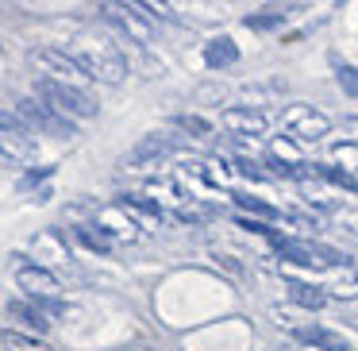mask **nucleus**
Returning a JSON list of instances; mask_svg holds the SVG:
<instances>
[{"instance_id": "1a4fd4ad", "label": "nucleus", "mask_w": 358, "mask_h": 351, "mask_svg": "<svg viewBox=\"0 0 358 351\" xmlns=\"http://www.w3.org/2000/svg\"><path fill=\"white\" fill-rule=\"evenodd\" d=\"M16 286L27 294V301H58L62 297V282L55 278V270L43 266H16Z\"/></svg>"}, {"instance_id": "9d476101", "label": "nucleus", "mask_w": 358, "mask_h": 351, "mask_svg": "<svg viewBox=\"0 0 358 351\" xmlns=\"http://www.w3.org/2000/svg\"><path fill=\"white\" fill-rule=\"evenodd\" d=\"M89 224H93L96 232H104L112 243H135V240L143 235V232H139V224H135V220L127 216V212L120 209V205H104V209H96Z\"/></svg>"}, {"instance_id": "7ed1b4c3", "label": "nucleus", "mask_w": 358, "mask_h": 351, "mask_svg": "<svg viewBox=\"0 0 358 351\" xmlns=\"http://www.w3.org/2000/svg\"><path fill=\"white\" fill-rule=\"evenodd\" d=\"M31 66L43 74V81H55V85H66V89H78V93H85L89 81H93L78 62H73L70 50H58V47L31 50Z\"/></svg>"}, {"instance_id": "0eeeda50", "label": "nucleus", "mask_w": 358, "mask_h": 351, "mask_svg": "<svg viewBox=\"0 0 358 351\" xmlns=\"http://www.w3.org/2000/svg\"><path fill=\"white\" fill-rule=\"evenodd\" d=\"M101 12L124 39L139 43V47H147L150 35H155V24H150L147 12H139V4H101Z\"/></svg>"}, {"instance_id": "aec40b11", "label": "nucleus", "mask_w": 358, "mask_h": 351, "mask_svg": "<svg viewBox=\"0 0 358 351\" xmlns=\"http://www.w3.org/2000/svg\"><path fill=\"white\" fill-rule=\"evenodd\" d=\"M235 205H239V216L247 212V216L262 220V224H273V220H281V216H285V212H281V209H273L270 201H262V197H250V193H235Z\"/></svg>"}, {"instance_id": "2eb2a0df", "label": "nucleus", "mask_w": 358, "mask_h": 351, "mask_svg": "<svg viewBox=\"0 0 358 351\" xmlns=\"http://www.w3.org/2000/svg\"><path fill=\"white\" fill-rule=\"evenodd\" d=\"M120 209H124V212H127V216H131L139 228H158V224L166 220V216H162V209H158V205L150 201V197H139V193H124Z\"/></svg>"}, {"instance_id": "b1692460", "label": "nucleus", "mask_w": 358, "mask_h": 351, "mask_svg": "<svg viewBox=\"0 0 358 351\" xmlns=\"http://www.w3.org/2000/svg\"><path fill=\"white\" fill-rule=\"evenodd\" d=\"M331 166H339L343 174L355 178L358 174V143H335L331 147Z\"/></svg>"}, {"instance_id": "dca6fc26", "label": "nucleus", "mask_w": 358, "mask_h": 351, "mask_svg": "<svg viewBox=\"0 0 358 351\" xmlns=\"http://www.w3.org/2000/svg\"><path fill=\"white\" fill-rule=\"evenodd\" d=\"M204 62H208V70H227V66H235L239 62V47H235V39L216 35V39L204 47Z\"/></svg>"}, {"instance_id": "20e7f679", "label": "nucleus", "mask_w": 358, "mask_h": 351, "mask_svg": "<svg viewBox=\"0 0 358 351\" xmlns=\"http://www.w3.org/2000/svg\"><path fill=\"white\" fill-rule=\"evenodd\" d=\"M35 101H43L47 109H55L62 120L78 124V120H93L96 116V104L89 93H78V89H66V85H55V81H43L35 85Z\"/></svg>"}, {"instance_id": "412c9836", "label": "nucleus", "mask_w": 358, "mask_h": 351, "mask_svg": "<svg viewBox=\"0 0 358 351\" xmlns=\"http://www.w3.org/2000/svg\"><path fill=\"white\" fill-rule=\"evenodd\" d=\"M0 343H4V351H50L47 340H39V336H27V332H20V328L0 332Z\"/></svg>"}, {"instance_id": "5701e85b", "label": "nucleus", "mask_w": 358, "mask_h": 351, "mask_svg": "<svg viewBox=\"0 0 358 351\" xmlns=\"http://www.w3.org/2000/svg\"><path fill=\"white\" fill-rule=\"evenodd\" d=\"M312 170H316V178H320V181H331V186H339V189H350V193L358 197V178H350V174H343L339 166H331V163H316Z\"/></svg>"}, {"instance_id": "4468645a", "label": "nucleus", "mask_w": 358, "mask_h": 351, "mask_svg": "<svg viewBox=\"0 0 358 351\" xmlns=\"http://www.w3.org/2000/svg\"><path fill=\"white\" fill-rule=\"evenodd\" d=\"M27 251H31V255L43 263V270H50V263H66V259H70V251H66L62 235H58L55 228H47L43 235H35ZM39 263H35V266H39Z\"/></svg>"}, {"instance_id": "6e6552de", "label": "nucleus", "mask_w": 358, "mask_h": 351, "mask_svg": "<svg viewBox=\"0 0 358 351\" xmlns=\"http://www.w3.org/2000/svg\"><path fill=\"white\" fill-rule=\"evenodd\" d=\"M20 120H24L31 132H43V135H55V139H73V132H78V124H70V120H62L55 109H47L43 101H35V97H24L20 101Z\"/></svg>"}, {"instance_id": "cd10ccee", "label": "nucleus", "mask_w": 358, "mask_h": 351, "mask_svg": "<svg viewBox=\"0 0 358 351\" xmlns=\"http://www.w3.org/2000/svg\"><path fill=\"white\" fill-rule=\"evenodd\" d=\"M178 124L185 128V132H193V135H208L212 132V124H208V120H201V116H178Z\"/></svg>"}, {"instance_id": "a878e982", "label": "nucleus", "mask_w": 358, "mask_h": 351, "mask_svg": "<svg viewBox=\"0 0 358 351\" xmlns=\"http://www.w3.org/2000/svg\"><path fill=\"white\" fill-rule=\"evenodd\" d=\"M335 78H339L343 93L358 101V66H343V62H339V66H335Z\"/></svg>"}, {"instance_id": "9b49d317", "label": "nucleus", "mask_w": 358, "mask_h": 351, "mask_svg": "<svg viewBox=\"0 0 358 351\" xmlns=\"http://www.w3.org/2000/svg\"><path fill=\"white\" fill-rule=\"evenodd\" d=\"M224 128H227V132H235V135H266L270 120H266V112H258V109L231 104V109H224Z\"/></svg>"}, {"instance_id": "423d86ee", "label": "nucleus", "mask_w": 358, "mask_h": 351, "mask_svg": "<svg viewBox=\"0 0 358 351\" xmlns=\"http://www.w3.org/2000/svg\"><path fill=\"white\" fill-rule=\"evenodd\" d=\"M0 158H8V163L35 158V132L16 112H4V109H0Z\"/></svg>"}, {"instance_id": "bb28decb", "label": "nucleus", "mask_w": 358, "mask_h": 351, "mask_svg": "<svg viewBox=\"0 0 358 351\" xmlns=\"http://www.w3.org/2000/svg\"><path fill=\"white\" fill-rule=\"evenodd\" d=\"M331 220L343 224V232H358V209H331Z\"/></svg>"}, {"instance_id": "6ab92c4d", "label": "nucleus", "mask_w": 358, "mask_h": 351, "mask_svg": "<svg viewBox=\"0 0 358 351\" xmlns=\"http://www.w3.org/2000/svg\"><path fill=\"white\" fill-rule=\"evenodd\" d=\"M8 317L20 320V324L27 328V336H39V340H43V332L50 328V320L43 317V312L35 309L31 301H12V305H8Z\"/></svg>"}, {"instance_id": "f8f14e48", "label": "nucleus", "mask_w": 358, "mask_h": 351, "mask_svg": "<svg viewBox=\"0 0 358 351\" xmlns=\"http://www.w3.org/2000/svg\"><path fill=\"white\" fill-rule=\"evenodd\" d=\"M293 343H308V347H320V351H347V336L335 332V328H324V324H304L293 332Z\"/></svg>"}, {"instance_id": "f3484780", "label": "nucleus", "mask_w": 358, "mask_h": 351, "mask_svg": "<svg viewBox=\"0 0 358 351\" xmlns=\"http://www.w3.org/2000/svg\"><path fill=\"white\" fill-rule=\"evenodd\" d=\"M173 143L170 139H162V135H150V139H143L139 147L131 151V158H127V163L131 166H143V163H162V158H170L173 155Z\"/></svg>"}, {"instance_id": "a211bd4d", "label": "nucleus", "mask_w": 358, "mask_h": 351, "mask_svg": "<svg viewBox=\"0 0 358 351\" xmlns=\"http://www.w3.org/2000/svg\"><path fill=\"white\" fill-rule=\"evenodd\" d=\"M285 289H289V301L301 305V309H324L327 297L320 286H312V282H301V278H285Z\"/></svg>"}, {"instance_id": "4be33fe9", "label": "nucleus", "mask_w": 358, "mask_h": 351, "mask_svg": "<svg viewBox=\"0 0 358 351\" xmlns=\"http://www.w3.org/2000/svg\"><path fill=\"white\" fill-rule=\"evenodd\" d=\"M73 240H78L81 247L96 251V255H108V251L116 247V243H112V240H108V235H104V232H96L93 224H78V228H73Z\"/></svg>"}, {"instance_id": "f257e3e1", "label": "nucleus", "mask_w": 358, "mask_h": 351, "mask_svg": "<svg viewBox=\"0 0 358 351\" xmlns=\"http://www.w3.org/2000/svg\"><path fill=\"white\" fill-rule=\"evenodd\" d=\"M73 62L89 74L93 81H108V85H120L127 78V58L124 50L116 47L104 35H81L78 50H73Z\"/></svg>"}, {"instance_id": "f03ea898", "label": "nucleus", "mask_w": 358, "mask_h": 351, "mask_svg": "<svg viewBox=\"0 0 358 351\" xmlns=\"http://www.w3.org/2000/svg\"><path fill=\"white\" fill-rule=\"evenodd\" d=\"M273 251H278L285 263H296V266H308V270H335V266H347V255L327 243H316V240H289V235H270Z\"/></svg>"}, {"instance_id": "393cba45", "label": "nucleus", "mask_w": 358, "mask_h": 351, "mask_svg": "<svg viewBox=\"0 0 358 351\" xmlns=\"http://www.w3.org/2000/svg\"><path fill=\"white\" fill-rule=\"evenodd\" d=\"M278 24H285V12H278V8H266V12H258V16H247V27H255V32H270V27H278Z\"/></svg>"}, {"instance_id": "ddd939ff", "label": "nucleus", "mask_w": 358, "mask_h": 351, "mask_svg": "<svg viewBox=\"0 0 358 351\" xmlns=\"http://www.w3.org/2000/svg\"><path fill=\"white\" fill-rule=\"evenodd\" d=\"M324 297H339V301H355L358 297V270L355 266H335V270H327V278H324Z\"/></svg>"}, {"instance_id": "c85d7f7f", "label": "nucleus", "mask_w": 358, "mask_h": 351, "mask_svg": "<svg viewBox=\"0 0 358 351\" xmlns=\"http://www.w3.org/2000/svg\"><path fill=\"white\" fill-rule=\"evenodd\" d=\"M285 351H320V347H308V343H289Z\"/></svg>"}, {"instance_id": "39448f33", "label": "nucleus", "mask_w": 358, "mask_h": 351, "mask_svg": "<svg viewBox=\"0 0 358 351\" xmlns=\"http://www.w3.org/2000/svg\"><path fill=\"white\" fill-rule=\"evenodd\" d=\"M281 128L289 132L293 143H320L331 132V120L312 104H285L281 109Z\"/></svg>"}]
</instances>
